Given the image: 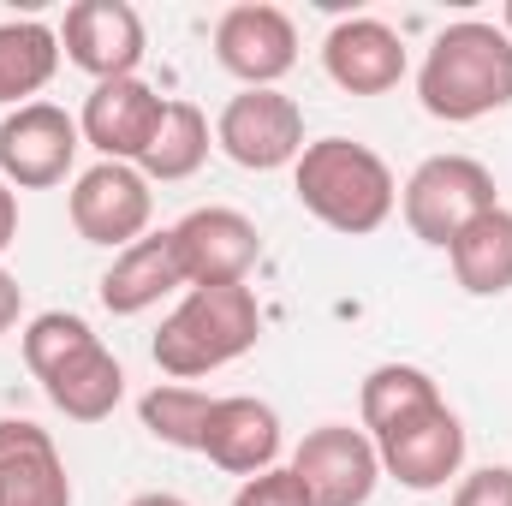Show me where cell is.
Masks as SVG:
<instances>
[{
    "instance_id": "obj_1",
    "label": "cell",
    "mask_w": 512,
    "mask_h": 506,
    "mask_svg": "<svg viewBox=\"0 0 512 506\" xmlns=\"http://www.w3.org/2000/svg\"><path fill=\"white\" fill-rule=\"evenodd\" d=\"M417 102L429 120H447V126H471V120H489V114L512 108L507 30L483 24V18L447 24L417 66Z\"/></svg>"
},
{
    "instance_id": "obj_2",
    "label": "cell",
    "mask_w": 512,
    "mask_h": 506,
    "mask_svg": "<svg viewBox=\"0 0 512 506\" xmlns=\"http://www.w3.org/2000/svg\"><path fill=\"white\" fill-rule=\"evenodd\" d=\"M292 191L322 227H334L346 239H364V233L387 227V215L399 203L393 167L370 143H352V137L304 143V155L292 161Z\"/></svg>"
},
{
    "instance_id": "obj_3",
    "label": "cell",
    "mask_w": 512,
    "mask_h": 506,
    "mask_svg": "<svg viewBox=\"0 0 512 506\" xmlns=\"http://www.w3.org/2000/svg\"><path fill=\"white\" fill-rule=\"evenodd\" d=\"M256 334H262V304L245 280L239 286H191L179 298V310L155 328L149 358L161 376L197 381L209 370H227L233 358H245Z\"/></svg>"
},
{
    "instance_id": "obj_4",
    "label": "cell",
    "mask_w": 512,
    "mask_h": 506,
    "mask_svg": "<svg viewBox=\"0 0 512 506\" xmlns=\"http://www.w3.org/2000/svg\"><path fill=\"white\" fill-rule=\"evenodd\" d=\"M399 209H405L411 239L447 251L477 215L501 209V197H495V173H489L477 155H429V161L405 179Z\"/></svg>"
},
{
    "instance_id": "obj_5",
    "label": "cell",
    "mask_w": 512,
    "mask_h": 506,
    "mask_svg": "<svg viewBox=\"0 0 512 506\" xmlns=\"http://www.w3.org/2000/svg\"><path fill=\"white\" fill-rule=\"evenodd\" d=\"M292 477L310 506H364L382 483V453L364 429L352 423H322L298 441Z\"/></svg>"
},
{
    "instance_id": "obj_6",
    "label": "cell",
    "mask_w": 512,
    "mask_h": 506,
    "mask_svg": "<svg viewBox=\"0 0 512 506\" xmlns=\"http://www.w3.org/2000/svg\"><path fill=\"white\" fill-rule=\"evenodd\" d=\"M84 131L54 102H24L0 120V179L12 191H48L72 173Z\"/></svg>"
},
{
    "instance_id": "obj_7",
    "label": "cell",
    "mask_w": 512,
    "mask_h": 506,
    "mask_svg": "<svg viewBox=\"0 0 512 506\" xmlns=\"http://www.w3.org/2000/svg\"><path fill=\"white\" fill-rule=\"evenodd\" d=\"M149 215H155V191L126 161H96L72 185V227L84 245H102L114 256L131 251L149 233Z\"/></svg>"
},
{
    "instance_id": "obj_8",
    "label": "cell",
    "mask_w": 512,
    "mask_h": 506,
    "mask_svg": "<svg viewBox=\"0 0 512 506\" xmlns=\"http://www.w3.org/2000/svg\"><path fill=\"white\" fill-rule=\"evenodd\" d=\"M215 143L245 173L292 167L304 155V108L280 90H239L215 120Z\"/></svg>"
},
{
    "instance_id": "obj_9",
    "label": "cell",
    "mask_w": 512,
    "mask_h": 506,
    "mask_svg": "<svg viewBox=\"0 0 512 506\" xmlns=\"http://www.w3.org/2000/svg\"><path fill=\"white\" fill-rule=\"evenodd\" d=\"M215 60L245 84V90H274L292 66H298V30L280 6L245 0L227 6L215 24Z\"/></svg>"
},
{
    "instance_id": "obj_10",
    "label": "cell",
    "mask_w": 512,
    "mask_h": 506,
    "mask_svg": "<svg viewBox=\"0 0 512 506\" xmlns=\"http://www.w3.org/2000/svg\"><path fill=\"white\" fill-rule=\"evenodd\" d=\"M143 18L126 0H72L66 6V24H60V54L90 72L96 84H114V78H137L143 66Z\"/></svg>"
},
{
    "instance_id": "obj_11",
    "label": "cell",
    "mask_w": 512,
    "mask_h": 506,
    "mask_svg": "<svg viewBox=\"0 0 512 506\" xmlns=\"http://www.w3.org/2000/svg\"><path fill=\"white\" fill-rule=\"evenodd\" d=\"M376 453H382V477H393V483L411 489V495H435V489H447V477H459V465H465V423H459V417L447 411V399H441V405L417 411L411 423L387 429L382 441H376Z\"/></svg>"
},
{
    "instance_id": "obj_12",
    "label": "cell",
    "mask_w": 512,
    "mask_h": 506,
    "mask_svg": "<svg viewBox=\"0 0 512 506\" xmlns=\"http://www.w3.org/2000/svg\"><path fill=\"white\" fill-rule=\"evenodd\" d=\"M173 245H179V262H185V280L191 286H239L262 256V239H256V221L239 215V209H191L179 227H173Z\"/></svg>"
},
{
    "instance_id": "obj_13",
    "label": "cell",
    "mask_w": 512,
    "mask_h": 506,
    "mask_svg": "<svg viewBox=\"0 0 512 506\" xmlns=\"http://www.w3.org/2000/svg\"><path fill=\"white\" fill-rule=\"evenodd\" d=\"M161 120H167V102H161L143 78H114V84H96V90L84 96L78 131H84V143H90L102 161L137 167L143 149L155 143Z\"/></svg>"
},
{
    "instance_id": "obj_14",
    "label": "cell",
    "mask_w": 512,
    "mask_h": 506,
    "mask_svg": "<svg viewBox=\"0 0 512 506\" xmlns=\"http://www.w3.org/2000/svg\"><path fill=\"white\" fill-rule=\"evenodd\" d=\"M322 66L346 96H387L405 78V42L382 18H340L322 36Z\"/></svg>"
},
{
    "instance_id": "obj_15",
    "label": "cell",
    "mask_w": 512,
    "mask_h": 506,
    "mask_svg": "<svg viewBox=\"0 0 512 506\" xmlns=\"http://www.w3.org/2000/svg\"><path fill=\"white\" fill-rule=\"evenodd\" d=\"M0 506H72V477L48 429L0 417Z\"/></svg>"
},
{
    "instance_id": "obj_16",
    "label": "cell",
    "mask_w": 512,
    "mask_h": 506,
    "mask_svg": "<svg viewBox=\"0 0 512 506\" xmlns=\"http://www.w3.org/2000/svg\"><path fill=\"white\" fill-rule=\"evenodd\" d=\"M203 459L215 471H227V477L274 471V459H280V417H274V405H262L251 393L215 399L209 429H203Z\"/></svg>"
},
{
    "instance_id": "obj_17",
    "label": "cell",
    "mask_w": 512,
    "mask_h": 506,
    "mask_svg": "<svg viewBox=\"0 0 512 506\" xmlns=\"http://www.w3.org/2000/svg\"><path fill=\"white\" fill-rule=\"evenodd\" d=\"M167 292H191L185 280V262H179V245H173V227L167 233H143L131 251L114 256V268L102 274L96 298L108 316H143L155 310Z\"/></svg>"
},
{
    "instance_id": "obj_18",
    "label": "cell",
    "mask_w": 512,
    "mask_h": 506,
    "mask_svg": "<svg viewBox=\"0 0 512 506\" xmlns=\"http://www.w3.org/2000/svg\"><path fill=\"white\" fill-rule=\"evenodd\" d=\"M42 393H48V405L54 411H66L72 423H102V417H114V405L126 399V370H120V358L102 346V340H90L78 358H66L54 376H42Z\"/></svg>"
},
{
    "instance_id": "obj_19",
    "label": "cell",
    "mask_w": 512,
    "mask_h": 506,
    "mask_svg": "<svg viewBox=\"0 0 512 506\" xmlns=\"http://www.w3.org/2000/svg\"><path fill=\"white\" fill-rule=\"evenodd\" d=\"M60 72V30L42 18H12L0 24V108H24L42 96Z\"/></svg>"
},
{
    "instance_id": "obj_20",
    "label": "cell",
    "mask_w": 512,
    "mask_h": 506,
    "mask_svg": "<svg viewBox=\"0 0 512 506\" xmlns=\"http://www.w3.org/2000/svg\"><path fill=\"white\" fill-rule=\"evenodd\" d=\"M447 262H453V280L471 298H501V292H512V209L477 215L447 245Z\"/></svg>"
},
{
    "instance_id": "obj_21",
    "label": "cell",
    "mask_w": 512,
    "mask_h": 506,
    "mask_svg": "<svg viewBox=\"0 0 512 506\" xmlns=\"http://www.w3.org/2000/svg\"><path fill=\"white\" fill-rule=\"evenodd\" d=\"M429 405H441V387H435L429 370H417V364H382V370L364 376V393H358V411H364V435L370 441H382L387 429L411 423Z\"/></svg>"
},
{
    "instance_id": "obj_22",
    "label": "cell",
    "mask_w": 512,
    "mask_h": 506,
    "mask_svg": "<svg viewBox=\"0 0 512 506\" xmlns=\"http://www.w3.org/2000/svg\"><path fill=\"white\" fill-rule=\"evenodd\" d=\"M209 411H215V399H209L203 387H191V381H155V387L137 399L143 429H149L161 447H179V453H203Z\"/></svg>"
},
{
    "instance_id": "obj_23",
    "label": "cell",
    "mask_w": 512,
    "mask_h": 506,
    "mask_svg": "<svg viewBox=\"0 0 512 506\" xmlns=\"http://www.w3.org/2000/svg\"><path fill=\"white\" fill-rule=\"evenodd\" d=\"M209 161V120H203V108L197 102H167V120L155 131V143L143 149V161H137V173L155 185H173V179H191L197 167Z\"/></svg>"
},
{
    "instance_id": "obj_24",
    "label": "cell",
    "mask_w": 512,
    "mask_h": 506,
    "mask_svg": "<svg viewBox=\"0 0 512 506\" xmlns=\"http://www.w3.org/2000/svg\"><path fill=\"white\" fill-rule=\"evenodd\" d=\"M90 340H102L84 316H72V310H42V316H30V328H24V364H30V376H54L66 358H78Z\"/></svg>"
},
{
    "instance_id": "obj_25",
    "label": "cell",
    "mask_w": 512,
    "mask_h": 506,
    "mask_svg": "<svg viewBox=\"0 0 512 506\" xmlns=\"http://www.w3.org/2000/svg\"><path fill=\"white\" fill-rule=\"evenodd\" d=\"M233 506H310V501H304L292 465H274V471H262V477H245V489L233 495Z\"/></svg>"
},
{
    "instance_id": "obj_26",
    "label": "cell",
    "mask_w": 512,
    "mask_h": 506,
    "mask_svg": "<svg viewBox=\"0 0 512 506\" xmlns=\"http://www.w3.org/2000/svg\"><path fill=\"white\" fill-rule=\"evenodd\" d=\"M453 506H512V465H483V471H471V477L453 489Z\"/></svg>"
},
{
    "instance_id": "obj_27",
    "label": "cell",
    "mask_w": 512,
    "mask_h": 506,
    "mask_svg": "<svg viewBox=\"0 0 512 506\" xmlns=\"http://www.w3.org/2000/svg\"><path fill=\"white\" fill-rule=\"evenodd\" d=\"M18 310H24V286H18V274L0 268V334L18 322Z\"/></svg>"
},
{
    "instance_id": "obj_28",
    "label": "cell",
    "mask_w": 512,
    "mask_h": 506,
    "mask_svg": "<svg viewBox=\"0 0 512 506\" xmlns=\"http://www.w3.org/2000/svg\"><path fill=\"white\" fill-rule=\"evenodd\" d=\"M12 239H18V191L0 179V251H6Z\"/></svg>"
},
{
    "instance_id": "obj_29",
    "label": "cell",
    "mask_w": 512,
    "mask_h": 506,
    "mask_svg": "<svg viewBox=\"0 0 512 506\" xmlns=\"http://www.w3.org/2000/svg\"><path fill=\"white\" fill-rule=\"evenodd\" d=\"M126 506H191V501H179V495H137V501Z\"/></svg>"
},
{
    "instance_id": "obj_30",
    "label": "cell",
    "mask_w": 512,
    "mask_h": 506,
    "mask_svg": "<svg viewBox=\"0 0 512 506\" xmlns=\"http://www.w3.org/2000/svg\"><path fill=\"white\" fill-rule=\"evenodd\" d=\"M501 30H507V42H512V0H507V12H501Z\"/></svg>"
}]
</instances>
